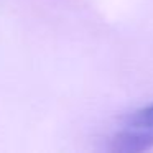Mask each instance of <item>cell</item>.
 Segmentation results:
<instances>
[{
	"label": "cell",
	"mask_w": 153,
	"mask_h": 153,
	"mask_svg": "<svg viewBox=\"0 0 153 153\" xmlns=\"http://www.w3.org/2000/svg\"><path fill=\"white\" fill-rule=\"evenodd\" d=\"M153 148V132L125 125V128L115 133L110 142V150L115 153H140Z\"/></svg>",
	"instance_id": "6da1fadb"
},
{
	"label": "cell",
	"mask_w": 153,
	"mask_h": 153,
	"mask_svg": "<svg viewBox=\"0 0 153 153\" xmlns=\"http://www.w3.org/2000/svg\"><path fill=\"white\" fill-rule=\"evenodd\" d=\"M127 125L138 127V128L153 132V102L138 110H135L133 114H130L127 117Z\"/></svg>",
	"instance_id": "7a4b0ae2"
}]
</instances>
